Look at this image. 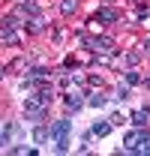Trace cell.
I'll return each instance as SVG.
<instances>
[{
	"mask_svg": "<svg viewBox=\"0 0 150 156\" xmlns=\"http://www.w3.org/2000/svg\"><path fill=\"white\" fill-rule=\"evenodd\" d=\"M24 114L30 117V120H42V117H45V102H39L36 96H30L24 102Z\"/></svg>",
	"mask_w": 150,
	"mask_h": 156,
	"instance_id": "3",
	"label": "cell"
},
{
	"mask_svg": "<svg viewBox=\"0 0 150 156\" xmlns=\"http://www.w3.org/2000/svg\"><path fill=\"white\" fill-rule=\"evenodd\" d=\"M108 132H111V123H96V126H93V135H99V138L108 135Z\"/></svg>",
	"mask_w": 150,
	"mask_h": 156,
	"instance_id": "6",
	"label": "cell"
},
{
	"mask_svg": "<svg viewBox=\"0 0 150 156\" xmlns=\"http://www.w3.org/2000/svg\"><path fill=\"white\" fill-rule=\"evenodd\" d=\"M132 120H135V126H144V123H147V111H135Z\"/></svg>",
	"mask_w": 150,
	"mask_h": 156,
	"instance_id": "10",
	"label": "cell"
},
{
	"mask_svg": "<svg viewBox=\"0 0 150 156\" xmlns=\"http://www.w3.org/2000/svg\"><path fill=\"white\" fill-rule=\"evenodd\" d=\"M63 12H66V15L75 12V0H63Z\"/></svg>",
	"mask_w": 150,
	"mask_h": 156,
	"instance_id": "11",
	"label": "cell"
},
{
	"mask_svg": "<svg viewBox=\"0 0 150 156\" xmlns=\"http://www.w3.org/2000/svg\"><path fill=\"white\" fill-rule=\"evenodd\" d=\"M69 129H72V123L69 120H57V123H51L48 126V132H51V138H54V144H57V150H66L69 147Z\"/></svg>",
	"mask_w": 150,
	"mask_h": 156,
	"instance_id": "2",
	"label": "cell"
},
{
	"mask_svg": "<svg viewBox=\"0 0 150 156\" xmlns=\"http://www.w3.org/2000/svg\"><path fill=\"white\" fill-rule=\"evenodd\" d=\"M48 135H51V132H48L45 126H36V129H33V141H45Z\"/></svg>",
	"mask_w": 150,
	"mask_h": 156,
	"instance_id": "9",
	"label": "cell"
},
{
	"mask_svg": "<svg viewBox=\"0 0 150 156\" xmlns=\"http://www.w3.org/2000/svg\"><path fill=\"white\" fill-rule=\"evenodd\" d=\"M15 27H18V18H6L0 21V36L6 42H15Z\"/></svg>",
	"mask_w": 150,
	"mask_h": 156,
	"instance_id": "5",
	"label": "cell"
},
{
	"mask_svg": "<svg viewBox=\"0 0 150 156\" xmlns=\"http://www.w3.org/2000/svg\"><path fill=\"white\" fill-rule=\"evenodd\" d=\"M3 72H6V69H3V66H0V78H3Z\"/></svg>",
	"mask_w": 150,
	"mask_h": 156,
	"instance_id": "15",
	"label": "cell"
},
{
	"mask_svg": "<svg viewBox=\"0 0 150 156\" xmlns=\"http://www.w3.org/2000/svg\"><path fill=\"white\" fill-rule=\"evenodd\" d=\"M66 105L69 108H81V93H69L66 96Z\"/></svg>",
	"mask_w": 150,
	"mask_h": 156,
	"instance_id": "8",
	"label": "cell"
},
{
	"mask_svg": "<svg viewBox=\"0 0 150 156\" xmlns=\"http://www.w3.org/2000/svg\"><path fill=\"white\" fill-rule=\"evenodd\" d=\"M99 21H117V12L114 9H99Z\"/></svg>",
	"mask_w": 150,
	"mask_h": 156,
	"instance_id": "7",
	"label": "cell"
},
{
	"mask_svg": "<svg viewBox=\"0 0 150 156\" xmlns=\"http://www.w3.org/2000/svg\"><path fill=\"white\" fill-rule=\"evenodd\" d=\"M126 81H129V84H138V81H141V75H138V72H129V75H126Z\"/></svg>",
	"mask_w": 150,
	"mask_h": 156,
	"instance_id": "13",
	"label": "cell"
},
{
	"mask_svg": "<svg viewBox=\"0 0 150 156\" xmlns=\"http://www.w3.org/2000/svg\"><path fill=\"white\" fill-rule=\"evenodd\" d=\"M6 144H9V135H0V150H3Z\"/></svg>",
	"mask_w": 150,
	"mask_h": 156,
	"instance_id": "14",
	"label": "cell"
},
{
	"mask_svg": "<svg viewBox=\"0 0 150 156\" xmlns=\"http://www.w3.org/2000/svg\"><path fill=\"white\" fill-rule=\"evenodd\" d=\"M81 42H84V45H90L93 51H102V54H111V51H114V45H111V42H108V39H99V36H96V39L84 36Z\"/></svg>",
	"mask_w": 150,
	"mask_h": 156,
	"instance_id": "4",
	"label": "cell"
},
{
	"mask_svg": "<svg viewBox=\"0 0 150 156\" xmlns=\"http://www.w3.org/2000/svg\"><path fill=\"white\" fill-rule=\"evenodd\" d=\"M90 105H93V108H102V105H105V96H93V99H90Z\"/></svg>",
	"mask_w": 150,
	"mask_h": 156,
	"instance_id": "12",
	"label": "cell"
},
{
	"mask_svg": "<svg viewBox=\"0 0 150 156\" xmlns=\"http://www.w3.org/2000/svg\"><path fill=\"white\" fill-rule=\"evenodd\" d=\"M123 147L132 150V153H150V135H147V129L126 132V135H123Z\"/></svg>",
	"mask_w": 150,
	"mask_h": 156,
	"instance_id": "1",
	"label": "cell"
}]
</instances>
